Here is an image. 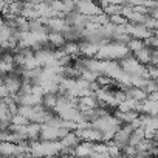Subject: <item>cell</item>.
<instances>
[{
  "mask_svg": "<svg viewBox=\"0 0 158 158\" xmlns=\"http://www.w3.org/2000/svg\"><path fill=\"white\" fill-rule=\"evenodd\" d=\"M79 13L82 14H98V8L93 3H79Z\"/></svg>",
  "mask_w": 158,
  "mask_h": 158,
  "instance_id": "1",
  "label": "cell"
},
{
  "mask_svg": "<svg viewBox=\"0 0 158 158\" xmlns=\"http://www.w3.org/2000/svg\"><path fill=\"white\" fill-rule=\"evenodd\" d=\"M48 40H50L51 44H54V45H62V44H64V37H62V34H59V33L50 34V36H48Z\"/></svg>",
  "mask_w": 158,
  "mask_h": 158,
  "instance_id": "2",
  "label": "cell"
},
{
  "mask_svg": "<svg viewBox=\"0 0 158 158\" xmlns=\"http://www.w3.org/2000/svg\"><path fill=\"white\" fill-rule=\"evenodd\" d=\"M129 47H130V50H133L135 53L144 50V44L139 42V40H130V42H129Z\"/></svg>",
  "mask_w": 158,
  "mask_h": 158,
  "instance_id": "3",
  "label": "cell"
}]
</instances>
